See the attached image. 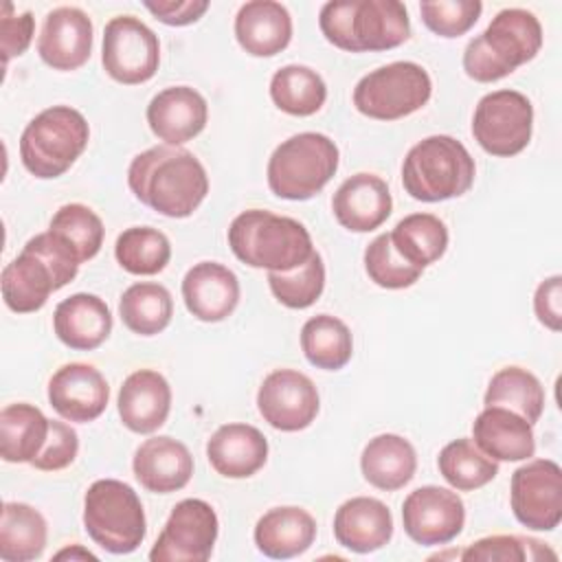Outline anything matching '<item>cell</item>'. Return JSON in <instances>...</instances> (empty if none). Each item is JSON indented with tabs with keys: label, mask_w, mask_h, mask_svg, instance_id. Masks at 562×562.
Instances as JSON below:
<instances>
[{
	"label": "cell",
	"mask_w": 562,
	"mask_h": 562,
	"mask_svg": "<svg viewBox=\"0 0 562 562\" xmlns=\"http://www.w3.org/2000/svg\"><path fill=\"white\" fill-rule=\"evenodd\" d=\"M318 26L329 44L347 53L391 50L411 37L400 0H331L323 4Z\"/></svg>",
	"instance_id": "cell-3"
},
{
	"label": "cell",
	"mask_w": 562,
	"mask_h": 562,
	"mask_svg": "<svg viewBox=\"0 0 562 562\" xmlns=\"http://www.w3.org/2000/svg\"><path fill=\"white\" fill-rule=\"evenodd\" d=\"M119 314L130 331L138 336H156L171 323L173 301L165 285L138 281L121 294Z\"/></svg>",
	"instance_id": "cell-35"
},
{
	"label": "cell",
	"mask_w": 562,
	"mask_h": 562,
	"mask_svg": "<svg viewBox=\"0 0 562 562\" xmlns=\"http://www.w3.org/2000/svg\"><path fill=\"white\" fill-rule=\"evenodd\" d=\"M533 130V105L518 90H494L479 99L472 116V136L483 151L512 158L520 154Z\"/></svg>",
	"instance_id": "cell-11"
},
{
	"label": "cell",
	"mask_w": 562,
	"mask_h": 562,
	"mask_svg": "<svg viewBox=\"0 0 562 562\" xmlns=\"http://www.w3.org/2000/svg\"><path fill=\"white\" fill-rule=\"evenodd\" d=\"M268 285L274 299L290 310L314 305L325 288V263L314 250L310 259L288 272H268Z\"/></svg>",
	"instance_id": "cell-41"
},
{
	"label": "cell",
	"mask_w": 562,
	"mask_h": 562,
	"mask_svg": "<svg viewBox=\"0 0 562 562\" xmlns=\"http://www.w3.org/2000/svg\"><path fill=\"white\" fill-rule=\"evenodd\" d=\"M437 468L457 492L479 490L498 474V461L487 457L468 437L446 443L437 457Z\"/></svg>",
	"instance_id": "cell-38"
},
{
	"label": "cell",
	"mask_w": 562,
	"mask_h": 562,
	"mask_svg": "<svg viewBox=\"0 0 562 562\" xmlns=\"http://www.w3.org/2000/svg\"><path fill=\"white\" fill-rule=\"evenodd\" d=\"M237 44L252 57H272L292 40L290 11L274 0L244 2L235 15Z\"/></svg>",
	"instance_id": "cell-28"
},
{
	"label": "cell",
	"mask_w": 562,
	"mask_h": 562,
	"mask_svg": "<svg viewBox=\"0 0 562 562\" xmlns=\"http://www.w3.org/2000/svg\"><path fill=\"white\" fill-rule=\"evenodd\" d=\"M11 11H13V4L7 2L4 13L0 18V46H2L4 64H9V59L13 57H20L29 48L35 31V18L31 11L15 13V15Z\"/></svg>",
	"instance_id": "cell-46"
},
{
	"label": "cell",
	"mask_w": 562,
	"mask_h": 562,
	"mask_svg": "<svg viewBox=\"0 0 562 562\" xmlns=\"http://www.w3.org/2000/svg\"><path fill=\"white\" fill-rule=\"evenodd\" d=\"M479 0H426L419 4L422 22L439 37H461L481 18Z\"/></svg>",
	"instance_id": "cell-44"
},
{
	"label": "cell",
	"mask_w": 562,
	"mask_h": 562,
	"mask_svg": "<svg viewBox=\"0 0 562 562\" xmlns=\"http://www.w3.org/2000/svg\"><path fill=\"white\" fill-rule=\"evenodd\" d=\"M252 538L266 558H296L314 544L316 520L307 509L296 505L272 507L257 520Z\"/></svg>",
	"instance_id": "cell-29"
},
{
	"label": "cell",
	"mask_w": 562,
	"mask_h": 562,
	"mask_svg": "<svg viewBox=\"0 0 562 562\" xmlns=\"http://www.w3.org/2000/svg\"><path fill=\"white\" fill-rule=\"evenodd\" d=\"M360 470L367 483L378 490L395 492L411 483L417 470V454L408 439L395 432H384L364 446Z\"/></svg>",
	"instance_id": "cell-30"
},
{
	"label": "cell",
	"mask_w": 562,
	"mask_h": 562,
	"mask_svg": "<svg viewBox=\"0 0 562 562\" xmlns=\"http://www.w3.org/2000/svg\"><path fill=\"white\" fill-rule=\"evenodd\" d=\"M37 53L53 70H77L92 53V22L79 7L53 9L37 37Z\"/></svg>",
	"instance_id": "cell-18"
},
{
	"label": "cell",
	"mask_w": 562,
	"mask_h": 562,
	"mask_svg": "<svg viewBox=\"0 0 562 562\" xmlns=\"http://www.w3.org/2000/svg\"><path fill=\"white\" fill-rule=\"evenodd\" d=\"M334 538L353 553H373L393 538L391 509L371 496H353L334 514Z\"/></svg>",
	"instance_id": "cell-25"
},
{
	"label": "cell",
	"mask_w": 562,
	"mask_h": 562,
	"mask_svg": "<svg viewBox=\"0 0 562 562\" xmlns=\"http://www.w3.org/2000/svg\"><path fill=\"white\" fill-rule=\"evenodd\" d=\"M88 140L86 116L70 105H53L26 123L20 136V158L31 176L59 178L83 154Z\"/></svg>",
	"instance_id": "cell-7"
},
{
	"label": "cell",
	"mask_w": 562,
	"mask_h": 562,
	"mask_svg": "<svg viewBox=\"0 0 562 562\" xmlns=\"http://www.w3.org/2000/svg\"><path fill=\"white\" fill-rule=\"evenodd\" d=\"M391 241L411 266L424 270L443 257L448 248V228L432 213H411L395 224Z\"/></svg>",
	"instance_id": "cell-33"
},
{
	"label": "cell",
	"mask_w": 562,
	"mask_h": 562,
	"mask_svg": "<svg viewBox=\"0 0 562 562\" xmlns=\"http://www.w3.org/2000/svg\"><path fill=\"white\" fill-rule=\"evenodd\" d=\"M143 7L167 26H187L206 13L209 0H145Z\"/></svg>",
	"instance_id": "cell-47"
},
{
	"label": "cell",
	"mask_w": 562,
	"mask_h": 562,
	"mask_svg": "<svg viewBox=\"0 0 562 562\" xmlns=\"http://www.w3.org/2000/svg\"><path fill=\"white\" fill-rule=\"evenodd\" d=\"M123 426L136 435L158 430L171 411V386L162 373L154 369H138L130 373L116 400Z\"/></svg>",
	"instance_id": "cell-21"
},
{
	"label": "cell",
	"mask_w": 562,
	"mask_h": 562,
	"mask_svg": "<svg viewBox=\"0 0 562 562\" xmlns=\"http://www.w3.org/2000/svg\"><path fill=\"white\" fill-rule=\"evenodd\" d=\"M108 400L110 386L103 373L92 364H64L48 380V402L57 415L68 422H94L105 411Z\"/></svg>",
	"instance_id": "cell-17"
},
{
	"label": "cell",
	"mask_w": 562,
	"mask_h": 562,
	"mask_svg": "<svg viewBox=\"0 0 562 562\" xmlns=\"http://www.w3.org/2000/svg\"><path fill=\"white\" fill-rule=\"evenodd\" d=\"M331 211L342 228L351 233H371L389 220L393 198L380 176L360 171L336 189Z\"/></svg>",
	"instance_id": "cell-20"
},
{
	"label": "cell",
	"mask_w": 562,
	"mask_h": 562,
	"mask_svg": "<svg viewBox=\"0 0 562 562\" xmlns=\"http://www.w3.org/2000/svg\"><path fill=\"white\" fill-rule=\"evenodd\" d=\"M127 184L138 202L173 220L193 215L209 193L206 169L193 151L165 143L134 156Z\"/></svg>",
	"instance_id": "cell-1"
},
{
	"label": "cell",
	"mask_w": 562,
	"mask_h": 562,
	"mask_svg": "<svg viewBox=\"0 0 562 562\" xmlns=\"http://www.w3.org/2000/svg\"><path fill=\"white\" fill-rule=\"evenodd\" d=\"M533 312L538 321L551 331L562 329V277L553 274L544 279L533 294Z\"/></svg>",
	"instance_id": "cell-48"
},
{
	"label": "cell",
	"mask_w": 562,
	"mask_h": 562,
	"mask_svg": "<svg viewBox=\"0 0 562 562\" xmlns=\"http://www.w3.org/2000/svg\"><path fill=\"white\" fill-rule=\"evenodd\" d=\"M542 48V26L527 9L498 11L487 29L463 50V70L479 83H492L531 61Z\"/></svg>",
	"instance_id": "cell-5"
},
{
	"label": "cell",
	"mask_w": 562,
	"mask_h": 562,
	"mask_svg": "<svg viewBox=\"0 0 562 562\" xmlns=\"http://www.w3.org/2000/svg\"><path fill=\"white\" fill-rule=\"evenodd\" d=\"M206 459L226 479H248L266 465L268 439L250 424H224L206 441Z\"/></svg>",
	"instance_id": "cell-24"
},
{
	"label": "cell",
	"mask_w": 562,
	"mask_h": 562,
	"mask_svg": "<svg viewBox=\"0 0 562 562\" xmlns=\"http://www.w3.org/2000/svg\"><path fill=\"white\" fill-rule=\"evenodd\" d=\"M48 527L44 516L29 503L9 501L0 518V558L4 562H31L46 549Z\"/></svg>",
	"instance_id": "cell-32"
},
{
	"label": "cell",
	"mask_w": 562,
	"mask_h": 562,
	"mask_svg": "<svg viewBox=\"0 0 562 562\" xmlns=\"http://www.w3.org/2000/svg\"><path fill=\"white\" fill-rule=\"evenodd\" d=\"M147 125L165 145L180 147L193 140L209 121L206 99L191 86H171L154 94L147 105Z\"/></svg>",
	"instance_id": "cell-19"
},
{
	"label": "cell",
	"mask_w": 562,
	"mask_h": 562,
	"mask_svg": "<svg viewBox=\"0 0 562 562\" xmlns=\"http://www.w3.org/2000/svg\"><path fill=\"white\" fill-rule=\"evenodd\" d=\"M226 237L241 263L268 272L294 270L314 252L312 237L299 220L263 209L239 213L231 222Z\"/></svg>",
	"instance_id": "cell-4"
},
{
	"label": "cell",
	"mask_w": 562,
	"mask_h": 562,
	"mask_svg": "<svg viewBox=\"0 0 562 562\" xmlns=\"http://www.w3.org/2000/svg\"><path fill=\"white\" fill-rule=\"evenodd\" d=\"M114 257L125 272L149 277L165 270L171 259V244L158 228L132 226L116 237Z\"/></svg>",
	"instance_id": "cell-39"
},
{
	"label": "cell",
	"mask_w": 562,
	"mask_h": 562,
	"mask_svg": "<svg viewBox=\"0 0 562 562\" xmlns=\"http://www.w3.org/2000/svg\"><path fill=\"white\" fill-rule=\"evenodd\" d=\"M270 99L285 114L312 116L325 105L327 86L310 66L288 64L272 75Z\"/></svg>",
	"instance_id": "cell-34"
},
{
	"label": "cell",
	"mask_w": 562,
	"mask_h": 562,
	"mask_svg": "<svg viewBox=\"0 0 562 562\" xmlns=\"http://www.w3.org/2000/svg\"><path fill=\"white\" fill-rule=\"evenodd\" d=\"M402 522L406 536L422 547L452 542L465 525V505L448 487L422 485L402 503Z\"/></svg>",
	"instance_id": "cell-15"
},
{
	"label": "cell",
	"mask_w": 562,
	"mask_h": 562,
	"mask_svg": "<svg viewBox=\"0 0 562 562\" xmlns=\"http://www.w3.org/2000/svg\"><path fill=\"white\" fill-rule=\"evenodd\" d=\"M340 151L321 132H301L274 147L268 160V187L283 200H310L323 191L338 169Z\"/></svg>",
	"instance_id": "cell-8"
},
{
	"label": "cell",
	"mask_w": 562,
	"mask_h": 562,
	"mask_svg": "<svg viewBox=\"0 0 562 562\" xmlns=\"http://www.w3.org/2000/svg\"><path fill=\"white\" fill-rule=\"evenodd\" d=\"M48 231L64 241L81 263L101 250L105 235L101 217L90 206L79 202L59 206L50 217Z\"/></svg>",
	"instance_id": "cell-40"
},
{
	"label": "cell",
	"mask_w": 562,
	"mask_h": 562,
	"mask_svg": "<svg viewBox=\"0 0 562 562\" xmlns=\"http://www.w3.org/2000/svg\"><path fill=\"white\" fill-rule=\"evenodd\" d=\"M50 419L33 404L15 402L0 413V454L7 463H31L48 439Z\"/></svg>",
	"instance_id": "cell-31"
},
{
	"label": "cell",
	"mask_w": 562,
	"mask_h": 562,
	"mask_svg": "<svg viewBox=\"0 0 562 562\" xmlns=\"http://www.w3.org/2000/svg\"><path fill=\"white\" fill-rule=\"evenodd\" d=\"M182 299L189 314L198 321L220 323L239 303L237 274L217 261H200L182 279Z\"/></svg>",
	"instance_id": "cell-22"
},
{
	"label": "cell",
	"mask_w": 562,
	"mask_h": 562,
	"mask_svg": "<svg viewBox=\"0 0 562 562\" xmlns=\"http://www.w3.org/2000/svg\"><path fill=\"white\" fill-rule=\"evenodd\" d=\"M476 165L465 145L448 134L415 143L402 162L404 191L419 202L461 198L474 184Z\"/></svg>",
	"instance_id": "cell-6"
},
{
	"label": "cell",
	"mask_w": 562,
	"mask_h": 562,
	"mask_svg": "<svg viewBox=\"0 0 562 562\" xmlns=\"http://www.w3.org/2000/svg\"><path fill=\"white\" fill-rule=\"evenodd\" d=\"M132 470L147 492L171 494L191 481L193 457L189 448L173 437H149L136 448Z\"/></svg>",
	"instance_id": "cell-23"
},
{
	"label": "cell",
	"mask_w": 562,
	"mask_h": 562,
	"mask_svg": "<svg viewBox=\"0 0 562 562\" xmlns=\"http://www.w3.org/2000/svg\"><path fill=\"white\" fill-rule=\"evenodd\" d=\"M509 503L516 520L533 531H553L562 520V470L553 459H533L512 474Z\"/></svg>",
	"instance_id": "cell-14"
},
{
	"label": "cell",
	"mask_w": 562,
	"mask_h": 562,
	"mask_svg": "<svg viewBox=\"0 0 562 562\" xmlns=\"http://www.w3.org/2000/svg\"><path fill=\"white\" fill-rule=\"evenodd\" d=\"M459 558L465 562H525V560H542V558L555 560L558 555L536 538L516 536V533H496L468 544L459 553Z\"/></svg>",
	"instance_id": "cell-42"
},
{
	"label": "cell",
	"mask_w": 562,
	"mask_h": 562,
	"mask_svg": "<svg viewBox=\"0 0 562 562\" xmlns=\"http://www.w3.org/2000/svg\"><path fill=\"white\" fill-rule=\"evenodd\" d=\"M83 529L108 553L136 551L145 540L147 522L134 487L119 479L94 481L83 496Z\"/></svg>",
	"instance_id": "cell-9"
},
{
	"label": "cell",
	"mask_w": 562,
	"mask_h": 562,
	"mask_svg": "<svg viewBox=\"0 0 562 562\" xmlns=\"http://www.w3.org/2000/svg\"><path fill=\"white\" fill-rule=\"evenodd\" d=\"M64 558H70V560H97V555H94V553H90V551L81 549L79 544H72V547L61 549V551H57V553H55V560H64Z\"/></svg>",
	"instance_id": "cell-49"
},
{
	"label": "cell",
	"mask_w": 562,
	"mask_h": 562,
	"mask_svg": "<svg viewBox=\"0 0 562 562\" xmlns=\"http://www.w3.org/2000/svg\"><path fill=\"white\" fill-rule=\"evenodd\" d=\"M257 408L263 422L283 432L307 428L321 408L316 384L296 369H274L257 391Z\"/></svg>",
	"instance_id": "cell-16"
},
{
	"label": "cell",
	"mask_w": 562,
	"mask_h": 562,
	"mask_svg": "<svg viewBox=\"0 0 562 562\" xmlns=\"http://www.w3.org/2000/svg\"><path fill=\"white\" fill-rule=\"evenodd\" d=\"M77 452H79V437L75 428L66 422L50 419L48 439L40 450V454L31 461V465L42 472H57L68 468L75 461Z\"/></svg>",
	"instance_id": "cell-45"
},
{
	"label": "cell",
	"mask_w": 562,
	"mask_h": 562,
	"mask_svg": "<svg viewBox=\"0 0 562 562\" xmlns=\"http://www.w3.org/2000/svg\"><path fill=\"white\" fill-rule=\"evenodd\" d=\"M81 261L50 231L31 237L0 277L4 305L15 314H31L46 305L48 296L70 283Z\"/></svg>",
	"instance_id": "cell-2"
},
{
	"label": "cell",
	"mask_w": 562,
	"mask_h": 562,
	"mask_svg": "<svg viewBox=\"0 0 562 562\" xmlns=\"http://www.w3.org/2000/svg\"><path fill=\"white\" fill-rule=\"evenodd\" d=\"M101 64L119 83H145L160 64L158 35L134 15H116L103 29Z\"/></svg>",
	"instance_id": "cell-12"
},
{
	"label": "cell",
	"mask_w": 562,
	"mask_h": 562,
	"mask_svg": "<svg viewBox=\"0 0 562 562\" xmlns=\"http://www.w3.org/2000/svg\"><path fill=\"white\" fill-rule=\"evenodd\" d=\"M432 94V81L415 61H391L367 72L353 88V105L375 121H397L422 110Z\"/></svg>",
	"instance_id": "cell-10"
},
{
	"label": "cell",
	"mask_w": 562,
	"mask_h": 562,
	"mask_svg": "<svg viewBox=\"0 0 562 562\" xmlns=\"http://www.w3.org/2000/svg\"><path fill=\"white\" fill-rule=\"evenodd\" d=\"M364 270L369 279L384 290L411 288L424 270L411 266L393 246L391 233L378 235L364 250Z\"/></svg>",
	"instance_id": "cell-43"
},
{
	"label": "cell",
	"mask_w": 562,
	"mask_h": 562,
	"mask_svg": "<svg viewBox=\"0 0 562 562\" xmlns=\"http://www.w3.org/2000/svg\"><path fill=\"white\" fill-rule=\"evenodd\" d=\"M472 441L494 461H525L536 452L533 424L503 406H485L476 415Z\"/></svg>",
	"instance_id": "cell-27"
},
{
	"label": "cell",
	"mask_w": 562,
	"mask_h": 562,
	"mask_svg": "<svg viewBox=\"0 0 562 562\" xmlns=\"http://www.w3.org/2000/svg\"><path fill=\"white\" fill-rule=\"evenodd\" d=\"M483 404L509 408L529 424H536L544 411V389L531 371L512 364L492 375Z\"/></svg>",
	"instance_id": "cell-37"
},
{
	"label": "cell",
	"mask_w": 562,
	"mask_h": 562,
	"mask_svg": "<svg viewBox=\"0 0 562 562\" xmlns=\"http://www.w3.org/2000/svg\"><path fill=\"white\" fill-rule=\"evenodd\" d=\"M301 349L316 369L338 371L351 360L353 338L338 316L316 314L301 327Z\"/></svg>",
	"instance_id": "cell-36"
},
{
	"label": "cell",
	"mask_w": 562,
	"mask_h": 562,
	"mask_svg": "<svg viewBox=\"0 0 562 562\" xmlns=\"http://www.w3.org/2000/svg\"><path fill=\"white\" fill-rule=\"evenodd\" d=\"M55 336L70 349L92 351L101 347L112 331V312L108 303L88 292H77L53 312Z\"/></svg>",
	"instance_id": "cell-26"
},
{
	"label": "cell",
	"mask_w": 562,
	"mask_h": 562,
	"mask_svg": "<svg viewBox=\"0 0 562 562\" xmlns=\"http://www.w3.org/2000/svg\"><path fill=\"white\" fill-rule=\"evenodd\" d=\"M220 522L215 509L202 498H184L173 505L158 533L151 562H204L211 558Z\"/></svg>",
	"instance_id": "cell-13"
}]
</instances>
